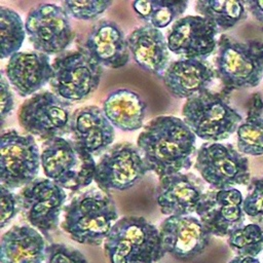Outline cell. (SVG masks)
Masks as SVG:
<instances>
[{
    "mask_svg": "<svg viewBox=\"0 0 263 263\" xmlns=\"http://www.w3.org/2000/svg\"><path fill=\"white\" fill-rule=\"evenodd\" d=\"M41 166L46 178L64 189L78 191L93 181L97 163L75 141L59 137L42 143Z\"/></svg>",
    "mask_w": 263,
    "mask_h": 263,
    "instance_id": "obj_4",
    "label": "cell"
},
{
    "mask_svg": "<svg viewBox=\"0 0 263 263\" xmlns=\"http://www.w3.org/2000/svg\"><path fill=\"white\" fill-rule=\"evenodd\" d=\"M110 263H157L165 252L159 229L140 216H125L116 221L104 241Z\"/></svg>",
    "mask_w": 263,
    "mask_h": 263,
    "instance_id": "obj_3",
    "label": "cell"
},
{
    "mask_svg": "<svg viewBox=\"0 0 263 263\" xmlns=\"http://www.w3.org/2000/svg\"><path fill=\"white\" fill-rule=\"evenodd\" d=\"M45 263H89L77 249L65 243H50L46 249Z\"/></svg>",
    "mask_w": 263,
    "mask_h": 263,
    "instance_id": "obj_32",
    "label": "cell"
},
{
    "mask_svg": "<svg viewBox=\"0 0 263 263\" xmlns=\"http://www.w3.org/2000/svg\"><path fill=\"white\" fill-rule=\"evenodd\" d=\"M228 263H260V261L257 258H254V257L235 256Z\"/></svg>",
    "mask_w": 263,
    "mask_h": 263,
    "instance_id": "obj_36",
    "label": "cell"
},
{
    "mask_svg": "<svg viewBox=\"0 0 263 263\" xmlns=\"http://www.w3.org/2000/svg\"><path fill=\"white\" fill-rule=\"evenodd\" d=\"M203 193L201 179L181 172L159 179L155 198L163 215L188 216L196 212Z\"/></svg>",
    "mask_w": 263,
    "mask_h": 263,
    "instance_id": "obj_17",
    "label": "cell"
},
{
    "mask_svg": "<svg viewBox=\"0 0 263 263\" xmlns=\"http://www.w3.org/2000/svg\"><path fill=\"white\" fill-rule=\"evenodd\" d=\"M27 35L25 24L20 14L10 7L0 6V41L2 60L8 59L18 49Z\"/></svg>",
    "mask_w": 263,
    "mask_h": 263,
    "instance_id": "obj_28",
    "label": "cell"
},
{
    "mask_svg": "<svg viewBox=\"0 0 263 263\" xmlns=\"http://www.w3.org/2000/svg\"><path fill=\"white\" fill-rule=\"evenodd\" d=\"M25 27L33 48L47 55L63 53L75 37L68 13L53 3H41L31 8Z\"/></svg>",
    "mask_w": 263,
    "mask_h": 263,
    "instance_id": "obj_11",
    "label": "cell"
},
{
    "mask_svg": "<svg viewBox=\"0 0 263 263\" xmlns=\"http://www.w3.org/2000/svg\"><path fill=\"white\" fill-rule=\"evenodd\" d=\"M160 240L165 254L179 261H189L208 248L211 234L198 218L170 216L159 227Z\"/></svg>",
    "mask_w": 263,
    "mask_h": 263,
    "instance_id": "obj_16",
    "label": "cell"
},
{
    "mask_svg": "<svg viewBox=\"0 0 263 263\" xmlns=\"http://www.w3.org/2000/svg\"><path fill=\"white\" fill-rule=\"evenodd\" d=\"M147 105L133 90L119 88L103 102L102 110L111 124L123 132H134L143 126Z\"/></svg>",
    "mask_w": 263,
    "mask_h": 263,
    "instance_id": "obj_24",
    "label": "cell"
},
{
    "mask_svg": "<svg viewBox=\"0 0 263 263\" xmlns=\"http://www.w3.org/2000/svg\"><path fill=\"white\" fill-rule=\"evenodd\" d=\"M149 172L143 155L134 144L120 142L111 146L97 162L93 181L99 189L124 191L134 187Z\"/></svg>",
    "mask_w": 263,
    "mask_h": 263,
    "instance_id": "obj_12",
    "label": "cell"
},
{
    "mask_svg": "<svg viewBox=\"0 0 263 263\" xmlns=\"http://www.w3.org/2000/svg\"><path fill=\"white\" fill-rule=\"evenodd\" d=\"M218 28L200 15H186L177 20L167 32L171 52L183 59L205 60L218 45Z\"/></svg>",
    "mask_w": 263,
    "mask_h": 263,
    "instance_id": "obj_15",
    "label": "cell"
},
{
    "mask_svg": "<svg viewBox=\"0 0 263 263\" xmlns=\"http://www.w3.org/2000/svg\"><path fill=\"white\" fill-rule=\"evenodd\" d=\"M195 170L216 190L249 185V160L231 144L203 143L196 152Z\"/></svg>",
    "mask_w": 263,
    "mask_h": 263,
    "instance_id": "obj_8",
    "label": "cell"
},
{
    "mask_svg": "<svg viewBox=\"0 0 263 263\" xmlns=\"http://www.w3.org/2000/svg\"><path fill=\"white\" fill-rule=\"evenodd\" d=\"M194 7L198 15L212 22L219 32L233 28L247 17L243 1L197 0Z\"/></svg>",
    "mask_w": 263,
    "mask_h": 263,
    "instance_id": "obj_27",
    "label": "cell"
},
{
    "mask_svg": "<svg viewBox=\"0 0 263 263\" xmlns=\"http://www.w3.org/2000/svg\"><path fill=\"white\" fill-rule=\"evenodd\" d=\"M243 3L252 15L263 25V0H248Z\"/></svg>",
    "mask_w": 263,
    "mask_h": 263,
    "instance_id": "obj_35",
    "label": "cell"
},
{
    "mask_svg": "<svg viewBox=\"0 0 263 263\" xmlns=\"http://www.w3.org/2000/svg\"><path fill=\"white\" fill-rule=\"evenodd\" d=\"M228 246L236 256L256 258L263 251V226L251 223L228 235Z\"/></svg>",
    "mask_w": 263,
    "mask_h": 263,
    "instance_id": "obj_29",
    "label": "cell"
},
{
    "mask_svg": "<svg viewBox=\"0 0 263 263\" xmlns=\"http://www.w3.org/2000/svg\"><path fill=\"white\" fill-rule=\"evenodd\" d=\"M118 220L111 195L91 188L75 197L64 208L63 230L78 243L100 246Z\"/></svg>",
    "mask_w": 263,
    "mask_h": 263,
    "instance_id": "obj_2",
    "label": "cell"
},
{
    "mask_svg": "<svg viewBox=\"0 0 263 263\" xmlns=\"http://www.w3.org/2000/svg\"><path fill=\"white\" fill-rule=\"evenodd\" d=\"M242 202V194L236 188L214 189L203 193L195 213L211 235L228 236L243 226Z\"/></svg>",
    "mask_w": 263,
    "mask_h": 263,
    "instance_id": "obj_14",
    "label": "cell"
},
{
    "mask_svg": "<svg viewBox=\"0 0 263 263\" xmlns=\"http://www.w3.org/2000/svg\"><path fill=\"white\" fill-rule=\"evenodd\" d=\"M109 0H86V1H62L61 6L69 16L79 21H95L103 14L110 6Z\"/></svg>",
    "mask_w": 263,
    "mask_h": 263,
    "instance_id": "obj_30",
    "label": "cell"
},
{
    "mask_svg": "<svg viewBox=\"0 0 263 263\" xmlns=\"http://www.w3.org/2000/svg\"><path fill=\"white\" fill-rule=\"evenodd\" d=\"M41 153L31 135L15 129L2 130L0 140V185L14 190L37 179Z\"/></svg>",
    "mask_w": 263,
    "mask_h": 263,
    "instance_id": "obj_10",
    "label": "cell"
},
{
    "mask_svg": "<svg viewBox=\"0 0 263 263\" xmlns=\"http://www.w3.org/2000/svg\"><path fill=\"white\" fill-rule=\"evenodd\" d=\"M263 102L258 93L252 98V104L247 118L239 124L237 135V150L251 156L263 155Z\"/></svg>",
    "mask_w": 263,
    "mask_h": 263,
    "instance_id": "obj_25",
    "label": "cell"
},
{
    "mask_svg": "<svg viewBox=\"0 0 263 263\" xmlns=\"http://www.w3.org/2000/svg\"><path fill=\"white\" fill-rule=\"evenodd\" d=\"M70 134L73 141L91 155L105 153L115 139L114 126L98 106H84L71 115Z\"/></svg>",
    "mask_w": 263,
    "mask_h": 263,
    "instance_id": "obj_20",
    "label": "cell"
},
{
    "mask_svg": "<svg viewBox=\"0 0 263 263\" xmlns=\"http://www.w3.org/2000/svg\"><path fill=\"white\" fill-rule=\"evenodd\" d=\"M0 227L4 228L21 212V204L18 195L14 194L11 190L0 185Z\"/></svg>",
    "mask_w": 263,
    "mask_h": 263,
    "instance_id": "obj_33",
    "label": "cell"
},
{
    "mask_svg": "<svg viewBox=\"0 0 263 263\" xmlns=\"http://www.w3.org/2000/svg\"><path fill=\"white\" fill-rule=\"evenodd\" d=\"M82 50L99 65L109 69L122 68L130 59L123 31L109 20H101L92 26Z\"/></svg>",
    "mask_w": 263,
    "mask_h": 263,
    "instance_id": "obj_18",
    "label": "cell"
},
{
    "mask_svg": "<svg viewBox=\"0 0 263 263\" xmlns=\"http://www.w3.org/2000/svg\"><path fill=\"white\" fill-rule=\"evenodd\" d=\"M132 6L138 17L147 25L156 29H162L174 24L188 7L187 1L168 0H137Z\"/></svg>",
    "mask_w": 263,
    "mask_h": 263,
    "instance_id": "obj_26",
    "label": "cell"
},
{
    "mask_svg": "<svg viewBox=\"0 0 263 263\" xmlns=\"http://www.w3.org/2000/svg\"><path fill=\"white\" fill-rule=\"evenodd\" d=\"M51 91L70 104L91 96L100 85L103 67L82 49L59 54L53 62Z\"/></svg>",
    "mask_w": 263,
    "mask_h": 263,
    "instance_id": "obj_7",
    "label": "cell"
},
{
    "mask_svg": "<svg viewBox=\"0 0 263 263\" xmlns=\"http://www.w3.org/2000/svg\"><path fill=\"white\" fill-rule=\"evenodd\" d=\"M5 75L20 97H32L52 77L49 55L38 51H18L8 59Z\"/></svg>",
    "mask_w": 263,
    "mask_h": 263,
    "instance_id": "obj_19",
    "label": "cell"
},
{
    "mask_svg": "<svg viewBox=\"0 0 263 263\" xmlns=\"http://www.w3.org/2000/svg\"><path fill=\"white\" fill-rule=\"evenodd\" d=\"M0 86H1V92H0L1 125H3L6 118L11 115V113L14 109L13 95L10 89L9 82L3 73L1 74V77H0Z\"/></svg>",
    "mask_w": 263,
    "mask_h": 263,
    "instance_id": "obj_34",
    "label": "cell"
},
{
    "mask_svg": "<svg viewBox=\"0 0 263 263\" xmlns=\"http://www.w3.org/2000/svg\"><path fill=\"white\" fill-rule=\"evenodd\" d=\"M216 76L225 91L250 88L263 78V41H239L226 34L218 40Z\"/></svg>",
    "mask_w": 263,
    "mask_h": 263,
    "instance_id": "obj_5",
    "label": "cell"
},
{
    "mask_svg": "<svg viewBox=\"0 0 263 263\" xmlns=\"http://www.w3.org/2000/svg\"><path fill=\"white\" fill-rule=\"evenodd\" d=\"M242 209L247 216L263 223V178L251 183L249 193L243 198Z\"/></svg>",
    "mask_w": 263,
    "mask_h": 263,
    "instance_id": "obj_31",
    "label": "cell"
},
{
    "mask_svg": "<svg viewBox=\"0 0 263 263\" xmlns=\"http://www.w3.org/2000/svg\"><path fill=\"white\" fill-rule=\"evenodd\" d=\"M43 235L31 225H14L1 237L0 263H43L46 258Z\"/></svg>",
    "mask_w": 263,
    "mask_h": 263,
    "instance_id": "obj_23",
    "label": "cell"
},
{
    "mask_svg": "<svg viewBox=\"0 0 263 263\" xmlns=\"http://www.w3.org/2000/svg\"><path fill=\"white\" fill-rule=\"evenodd\" d=\"M21 212L32 227L47 236L60 222L67 194L48 178H37L20 191Z\"/></svg>",
    "mask_w": 263,
    "mask_h": 263,
    "instance_id": "obj_13",
    "label": "cell"
},
{
    "mask_svg": "<svg viewBox=\"0 0 263 263\" xmlns=\"http://www.w3.org/2000/svg\"><path fill=\"white\" fill-rule=\"evenodd\" d=\"M195 142L196 136L183 119L160 115L145 125L137 146L148 171L162 179L191 167Z\"/></svg>",
    "mask_w": 263,
    "mask_h": 263,
    "instance_id": "obj_1",
    "label": "cell"
},
{
    "mask_svg": "<svg viewBox=\"0 0 263 263\" xmlns=\"http://www.w3.org/2000/svg\"><path fill=\"white\" fill-rule=\"evenodd\" d=\"M72 104L51 90H41L27 99L17 111L20 126L33 137L50 140L70 133Z\"/></svg>",
    "mask_w": 263,
    "mask_h": 263,
    "instance_id": "obj_9",
    "label": "cell"
},
{
    "mask_svg": "<svg viewBox=\"0 0 263 263\" xmlns=\"http://www.w3.org/2000/svg\"><path fill=\"white\" fill-rule=\"evenodd\" d=\"M182 117L196 137L210 143L228 139L242 122V116L226 97L210 89L187 99Z\"/></svg>",
    "mask_w": 263,
    "mask_h": 263,
    "instance_id": "obj_6",
    "label": "cell"
},
{
    "mask_svg": "<svg viewBox=\"0 0 263 263\" xmlns=\"http://www.w3.org/2000/svg\"><path fill=\"white\" fill-rule=\"evenodd\" d=\"M134 61L143 70L158 77L163 76L170 66V49L164 34L149 25L135 29L126 37Z\"/></svg>",
    "mask_w": 263,
    "mask_h": 263,
    "instance_id": "obj_22",
    "label": "cell"
},
{
    "mask_svg": "<svg viewBox=\"0 0 263 263\" xmlns=\"http://www.w3.org/2000/svg\"><path fill=\"white\" fill-rule=\"evenodd\" d=\"M215 77V70L205 60L181 58L170 64L162 81L173 97L187 100L209 89Z\"/></svg>",
    "mask_w": 263,
    "mask_h": 263,
    "instance_id": "obj_21",
    "label": "cell"
}]
</instances>
